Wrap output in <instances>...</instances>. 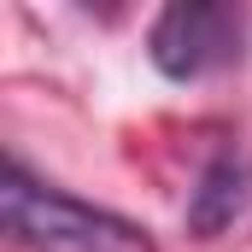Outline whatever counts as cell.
<instances>
[{
  "instance_id": "cell-1",
  "label": "cell",
  "mask_w": 252,
  "mask_h": 252,
  "mask_svg": "<svg viewBox=\"0 0 252 252\" xmlns=\"http://www.w3.org/2000/svg\"><path fill=\"white\" fill-rule=\"evenodd\" d=\"M0 223L6 241L24 252H158L141 223L41 182L18 153L6 158L0 176Z\"/></svg>"
},
{
  "instance_id": "cell-2",
  "label": "cell",
  "mask_w": 252,
  "mask_h": 252,
  "mask_svg": "<svg viewBox=\"0 0 252 252\" xmlns=\"http://www.w3.org/2000/svg\"><path fill=\"white\" fill-rule=\"evenodd\" d=\"M252 18L241 6H205V0H176L153 18L147 30V59L170 82H205L217 70H235L247 59Z\"/></svg>"
},
{
  "instance_id": "cell-3",
  "label": "cell",
  "mask_w": 252,
  "mask_h": 252,
  "mask_svg": "<svg viewBox=\"0 0 252 252\" xmlns=\"http://www.w3.org/2000/svg\"><path fill=\"white\" fill-rule=\"evenodd\" d=\"M247 205H252V158L223 147L217 158H205V170L188 193V229L199 241H217L223 229H235L247 217Z\"/></svg>"
}]
</instances>
